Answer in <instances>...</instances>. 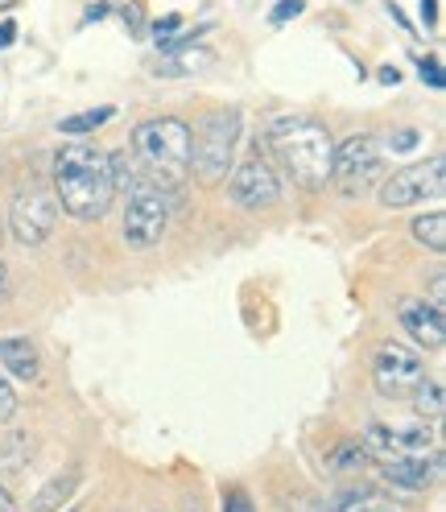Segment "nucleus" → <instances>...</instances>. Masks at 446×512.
Returning a JSON list of instances; mask_svg holds the SVG:
<instances>
[{"label": "nucleus", "instance_id": "nucleus-36", "mask_svg": "<svg viewBox=\"0 0 446 512\" xmlns=\"http://www.w3.org/2000/svg\"><path fill=\"white\" fill-rule=\"evenodd\" d=\"M0 512H17V500H13L5 488H0Z\"/></svg>", "mask_w": 446, "mask_h": 512}, {"label": "nucleus", "instance_id": "nucleus-10", "mask_svg": "<svg viewBox=\"0 0 446 512\" xmlns=\"http://www.w3.org/2000/svg\"><path fill=\"white\" fill-rule=\"evenodd\" d=\"M442 190H446V162L442 157H430V162H418V166H401L380 186V203L401 211V207L426 203V199H442Z\"/></svg>", "mask_w": 446, "mask_h": 512}, {"label": "nucleus", "instance_id": "nucleus-34", "mask_svg": "<svg viewBox=\"0 0 446 512\" xmlns=\"http://www.w3.org/2000/svg\"><path fill=\"white\" fill-rule=\"evenodd\" d=\"M380 83H389V87H397V83H401V71H397V67H385V71H380Z\"/></svg>", "mask_w": 446, "mask_h": 512}, {"label": "nucleus", "instance_id": "nucleus-27", "mask_svg": "<svg viewBox=\"0 0 446 512\" xmlns=\"http://www.w3.org/2000/svg\"><path fill=\"white\" fill-rule=\"evenodd\" d=\"M13 413H17V393H13V384L0 376V426H5Z\"/></svg>", "mask_w": 446, "mask_h": 512}, {"label": "nucleus", "instance_id": "nucleus-25", "mask_svg": "<svg viewBox=\"0 0 446 512\" xmlns=\"http://www.w3.org/2000/svg\"><path fill=\"white\" fill-rule=\"evenodd\" d=\"M302 13H306V0H277L273 13H269V21H273V25H285V21H294V17H302Z\"/></svg>", "mask_w": 446, "mask_h": 512}, {"label": "nucleus", "instance_id": "nucleus-23", "mask_svg": "<svg viewBox=\"0 0 446 512\" xmlns=\"http://www.w3.org/2000/svg\"><path fill=\"white\" fill-rule=\"evenodd\" d=\"M79 484V475H67V479H58V484H50V488H42V496L34 500V512H46V508H54V504H62L67 500V492Z\"/></svg>", "mask_w": 446, "mask_h": 512}, {"label": "nucleus", "instance_id": "nucleus-16", "mask_svg": "<svg viewBox=\"0 0 446 512\" xmlns=\"http://www.w3.org/2000/svg\"><path fill=\"white\" fill-rule=\"evenodd\" d=\"M331 512H397V508L372 488H347V492L335 496Z\"/></svg>", "mask_w": 446, "mask_h": 512}, {"label": "nucleus", "instance_id": "nucleus-15", "mask_svg": "<svg viewBox=\"0 0 446 512\" xmlns=\"http://www.w3.org/2000/svg\"><path fill=\"white\" fill-rule=\"evenodd\" d=\"M0 368L17 380H38V347L29 339H0Z\"/></svg>", "mask_w": 446, "mask_h": 512}, {"label": "nucleus", "instance_id": "nucleus-19", "mask_svg": "<svg viewBox=\"0 0 446 512\" xmlns=\"http://www.w3.org/2000/svg\"><path fill=\"white\" fill-rule=\"evenodd\" d=\"M409 401L418 405V413H422L426 422H438V418H442V405H446V401H442V380H430V376H426V380L418 384V393H413Z\"/></svg>", "mask_w": 446, "mask_h": 512}, {"label": "nucleus", "instance_id": "nucleus-12", "mask_svg": "<svg viewBox=\"0 0 446 512\" xmlns=\"http://www.w3.org/2000/svg\"><path fill=\"white\" fill-rule=\"evenodd\" d=\"M207 67H215V50L186 42V46L157 50L153 62H149V75H157V79H186V75H199Z\"/></svg>", "mask_w": 446, "mask_h": 512}, {"label": "nucleus", "instance_id": "nucleus-20", "mask_svg": "<svg viewBox=\"0 0 446 512\" xmlns=\"http://www.w3.org/2000/svg\"><path fill=\"white\" fill-rule=\"evenodd\" d=\"M108 166H112V186H116V190H133L137 182H145L129 149H124V153H112V157H108Z\"/></svg>", "mask_w": 446, "mask_h": 512}, {"label": "nucleus", "instance_id": "nucleus-8", "mask_svg": "<svg viewBox=\"0 0 446 512\" xmlns=\"http://www.w3.org/2000/svg\"><path fill=\"white\" fill-rule=\"evenodd\" d=\"M170 223V199L166 190H157L149 182H137L129 190V211H124V244L129 248H153L157 240L166 236Z\"/></svg>", "mask_w": 446, "mask_h": 512}, {"label": "nucleus", "instance_id": "nucleus-31", "mask_svg": "<svg viewBox=\"0 0 446 512\" xmlns=\"http://www.w3.org/2000/svg\"><path fill=\"white\" fill-rule=\"evenodd\" d=\"M223 512H257V508H252V500L244 492H232L228 504H223Z\"/></svg>", "mask_w": 446, "mask_h": 512}, {"label": "nucleus", "instance_id": "nucleus-13", "mask_svg": "<svg viewBox=\"0 0 446 512\" xmlns=\"http://www.w3.org/2000/svg\"><path fill=\"white\" fill-rule=\"evenodd\" d=\"M397 314H401V327L413 335V343H422V347H442V343H446V318H442V310H434L430 302H422V298H401Z\"/></svg>", "mask_w": 446, "mask_h": 512}, {"label": "nucleus", "instance_id": "nucleus-38", "mask_svg": "<svg viewBox=\"0 0 446 512\" xmlns=\"http://www.w3.org/2000/svg\"><path fill=\"white\" fill-rule=\"evenodd\" d=\"M0 236H5V228H0Z\"/></svg>", "mask_w": 446, "mask_h": 512}, {"label": "nucleus", "instance_id": "nucleus-32", "mask_svg": "<svg viewBox=\"0 0 446 512\" xmlns=\"http://www.w3.org/2000/svg\"><path fill=\"white\" fill-rule=\"evenodd\" d=\"M17 42V25L13 21H0V50H9Z\"/></svg>", "mask_w": 446, "mask_h": 512}, {"label": "nucleus", "instance_id": "nucleus-22", "mask_svg": "<svg viewBox=\"0 0 446 512\" xmlns=\"http://www.w3.org/2000/svg\"><path fill=\"white\" fill-rule=\"evenodd\" d=\"M364 463H368V455H364L360 442H339L335 455H331V467H335V471H356V467H364Z\"/></svg>", "mask_w": 446, "mask_h": 512}, {"label": "nucleus", "instance_id": "nucleus-26", "mask_svg": "<svg viewBox=\"0 0 446 512\" xmlns=\"http://www.w3.org/2000/svg\"><path fill=\"white\" fill-rule=\"evenodd\" d=\"M418 75H422V83L434 87V91L446 87V75H442V62H438V58H422V62H418Z\"/></svg>", "mask_w": 446, "mask_h": 512}, {"label": "nucleus", "instance_id": "nucleus-2", "mask_svg": "<svg viewBox=\"0 0 446 512\" xmlns=\"http://www.w3.org/2000/svg\"><path fill=\"white\" fill-rule=\"evenodd\" d=\"M133 162L149 186L174 195L190 178V124L178 116H157V120L137 124Z\"/></svg>", "mask_w": 446, "mask_h": 512}, {"label": "nucleus", "instance_id": "nucleus-33", "mask_svg": "<svg viewBox=\"0 0 446 512\" xmlns=\"http://www.w3.org/2000/svg\"><path fill=\"white\" fill-rule=\"evenodd\" d=\"M389 17H393V21H397V25L405 29V34H413V25H409V17H405V13H401V9L393 5V0H389Z\"/></svg>", "mask_w": 446, "mask_h": 512}, {"label": "nucleus", "instance_id": "nucleus-21", "mask_svg": "<svg viewBox=\"0 0 446 512\" xmlns=\"http://www.w3.org/2000/svg\"><path fill=\"white\" fill-rule=\"evenodd\" d=\"M108 13H116L124 21L129 38H145V13H141L137 0H108Z\"/></svg>", "mask_w": 446, "mask_h": 512}, {"label": "nucleus", "instance_id": "nucleus-30", "mask_svg": "<svg viewBox=\"0 0 446 512\" xmlns=\"http://www.w3.org/2000/svg\"><path fill=\"white\" fill-rule=\"evenodd\" d=\"M430 306H434V310H446V281H442V273H438L434 285H430Z\"/></svg>", "mask_w": 446, "mask_h": 512}, {"label": "nucleus", "instance_id": "nucleus-24", "mask_svg": "<svg viewBox=\"0 0 446 512\" xmlns=\"http://www.w3.org/2000/svg\"><path fill=\"white\" fill-rule=\"evenodd\" d=\"M418 145H422V133H418V128H401V133H393V137L385 141L389 153H413Z\"/></svg>", "mask_w": 446, "mask_h": 512}, {"label": "nucleus", "instance_id": "nucleus-7", "mask_svg": "<svg viewBox=\"0 0 446 512\" xmlns=\"http://www.w3.org/2000/svg\"><path fill=\"white\" fill-rule=\"evenodd\" d=\"M364 455L376 463H389V459H409V455H438V430L434 422H418V426H385V422H372L360 438Z\"/></svg>", "mask_w": 446, "mask_h": 512}, {"label": "nucleus", "instance_id": "nucleus-3", "mask_svg": "<svg viewBox=\"0 0 446 512\" xmlns=\"http://www.w3.org/2000/svg\"><path fill=\"white\" fill-rule=\"evenodd\" d=\"M269 149L302 190H323L331 182L335 141L310 116H285L269 128Z\"/></svg>", "mask_w": 446, "mask_h": 512}, {"label": "nucleus", "instance_id": "nucleus-37", "mask_svg": "<svg viewBox=\"0 0 446 512\" xmlns=\"http://www.w3.org/2000/svg\"><path fill=\"white\" fill-rule=\"evenodd\" d=\"M352 5H360V0H352Z\"/></svg>", "mask_w": 446, "mask_h": 512}, {"label": "nucleus", "instance_id": "nucleus-17", "mask_svg": "<svg viewBox=\"0 0 446 512\" xmlns=\"http://www.w3.org/2000/svg\"><path fill=\"white\" fill-rule=\"evenodd\" d=\"M409 232H413V240H418V244H426L430 252H442V248H446V215H442V211L418 215Z\"/></svg>", "mask_w": 446, "mask_h": 512}, {"label": "nucleus", "instance_id": "nucleus-18", "mask_svg": "<svg viewBox=\"0 0 446 512\" xmlns=\"http://www.w3.org/2000/svg\"><path fill=\"white\" fill-rule=\"evenodd\" d=\"M112 116H116V108H91V112L67 116V120L58 124V133H67V137H87V133H95V128H104Z\"/></svg>", "mask_w": 446, "mask_h": 512}, {"label": "nucleus", "instance_id": "nucleus-11", "mask_svg": "<svg viewBox=\"0 0 446 512\" xmlns=\"http://www.w3.org/2000/svg\"><path fill=\"white\" fill-rule=\"evenodd\" d=\"M228 195L244 211H261V207H273L281 199V182H277L269 162H261V157H248V162L236 166V174L228 182Z\"/></svg>", "mask_w": 446, "mask_h": 512}, {"label": "nucleus", "instance_id": "nucleus-6", "mask_svg": "<svg viewBox=\"0 0 446 512\" xmlns=\"http://www.w3.org/2000/svg\"><path fill=\"white\" fill-rule=\"evenodd\" d=\"M54 223H58V199L50 186L34 182V186L17 190V199L9 207V232L17 244H25V248L46 244L54 236Z\"/></svg>", "mask_w": 446, "mask_h": 512}, {"label": "nucleus", "instance_id": "nucleus-28", "mask_svg": "<svg viewBox=\"0 0 446 512\" xmlns=\"http://www.w3.org/2000/svg\"><path fill=\"white\" fill-rule=\"evenodd\" d=\"M174 29H182V17H178V13H166L162 21L153 25V38H157V46H166V42H170V34H174Z\"/></svg>", "mask_w": 446, "mask_h": 512}, {"label": "nucleus", "instance_id": "nucleus-29", "mask_svg": "<svg viewBox=\"0 0 446 512\" xmlns=\"http://www.w3.org/2000/svg\"><path fill=\"white\" fill-rule=\"evenodd\" d=\"M418 9H422V25L438 29V0H418Z\"/></svg>", "mask_w": 446, "mask_h": 512}, {"label": "nucleus", "instance_id": "nucleus-4", "mask_svg": "<svg viewBox=\"0 0 446 512\" xmlns=\"http://www.w3.org/2000/svg\"><path fill=\"white\" fill-rule=\"evenodd\" d=\"M236 141H240L236 108H215V112L199 116V124L190 128V174L203 186L223 182L236 162Z\"/></svg>", "mask_w": 446, "mask_h": 512}, {"label": "nucleus", "instance_id": "nucleus-14", "mask_svg": "<svg viewBox=\"0 0 446 512\" xmlns=\"http://www.w3.org/2000/svg\"><path fill=\"white\" fill-rule=\"evenodd\" d=\"M385 467V479L401 492H426L434 479L442 475V451L438 455H409V459H389L380 463Z\"/></svg>", "mask_w": 446, "mask_h": 512}, {"label": "nucleus", "instance_id": "nucleus-5", "mask_svg": "<svg viewBox=\"0 0 446 512\" xmlns=\"http://www.w3.org/2000/svg\"><path fill=\"white\" fill-rule=\"evenodd\" d=\"M380 178H385V145L376 137H352L343 141L331 157V182L343 190L347 199L372 190Z\"/></svg>", "mask_w": 446, "mask_h": 512}, {"label": "nucleus", "instance_id": "nucleus-9", "mask_svg": "<svg viewBox=\"0 0 446 512\" xmlns=\"http://www.w3.org/2000/svg\"><path fill=\"white\" fill-rule=\"evenodd\" d=\"M372 380H376V393L389 397V401H409L418 393V384L426 380V364L413 347L405 343H385L376 351V364H372Z\"/></svg>", "mask_w": 446, "mask_h": 512}, {"label": "nucleus", "instance_id": "nucleus-35", "mask_svg": "<svg viewBox=\"0 0 446 512\" xmlns=\"http://www.w3.org/2000/svg\"><path fill=\"white\" fill-rule=\"evenodd\" d=\"M9 298V269H5V261H0V302Z\"/></svg>", "mask_w": 446, "mask_h": 512}, {"label": "nucleus", "instance_id": "nucleus-1", "mask_svg": "<svg viewBox=\"0 0 446 512\" xmlns=\"http://www.w3.org/2000/svg\"><path fill=\"white\" fill-rule=\"evenodd\" d=\"M54 199L62 211L83 223L104 219L116 199L108 153H100L95 145H83V141L62 145L54 153Z\"/></svg>", "mask_w": 446, "mask_h": 512}]
</instances>
